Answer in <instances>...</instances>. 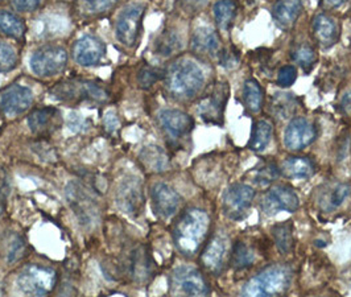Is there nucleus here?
I'll return each mask as SVG.
<instances>
[{
    "label": "nucleus",
    "mask_w": 351,
    "mask_h": 297,
    "mask_svg": "<svg viewBox=\"0 0 351 297\" xmlns=\"http://www.w3.org/2000/svg\"><path fill=\"white\" fill-rule=\"evenodd\" d=\"M105 126L108 131L114 132L119 128V119L114 111H108L105 117Z\"/></svg>",
    "instance_id": "nucleus-45"
},
{
    "label": "nucleus",
    "mask_w": 351,
    "mask_h": 297,
    "mask_svg": "<svg viewBox=\"0 0 351 297\" xmlns=\"http://www.w3.org/2000/svg\"><path fill=\"white\" fill-rule=\"evenodd\" d=\"M18 53L10 44L0 41V73H7L18 67Z\"/></svg>",
    "instance_id": "nucleus-34"
},
{
    "label": "nucleus",
    "mask_w": 351,
    "mask_h": 297,
    "mask_svg": "<svg viewBox=\"0 0 351 297\" xmlns=\"http://www.w3.org/2000/svg\"><path fill=\"white\" fill-rule=\"evenodd\" d=\"M53 98L62 102L75 101H93L106 102L110 98V93L104 86L93 81H66L61 82L51 90Z\"/></svg>",
    "instance_id": "nucleus-5"
},
{
    "label": "nucleus",
    "mask_w": 351,
    "mask_h": 297,
    "mask_svg": "<svg viewBox=\"0 0 351 297\" xmlns=\"http://www.w3.org/2000/svg\"><path fill=\"white\" fill-rule=\"evenodd\" d=\"M119 0H80L81 7L90 15H98L110 11Z\"/></svg>",
    "instance_id": "nucleus-36"
},
{
    "label": "nucleus",
    "mask_w": 351,
    "mask_h": 297,
    "mask_svg": "<svg viewBox=\"0 0 351 297\" xmlns=\"http://www.w3.org/2000/svg\"><path fill=\"white\" fill-rule=\"evenodd\" d=\"M68 197L71 208L75 210V214L80 217L82 224L88 225L95 221L97 210L94 206V200L88 193L84 192L77 184H71V188L68 189Z\"/></svg>",
    "instance_id": "nucleus-20"
},
{
    "label": "nucleus",
    "mask_w": 351,
    "mask_h": 297,
    "mask_svg": "<svg viewBox=\"0 0 351 297\" xmlns=\"http://www.w3.org/2000/svg\"><path fill=\"white\" fill-rule=\"evenodd\" d=\"M298 80V70L292 65H285L279 70L278 74V84L281 88H289L292 86Z\"/></svg>",
    "instance_id": "nucleus-41"
},
{
    "label": "nucleus",
    "mask_w": 351,
    "mask_h": 297,
    "mask_svg": "<svg viewBox=\"0 0 351 297\" xmlns=\"http://www.w3.org/2000/svg\"><path fill=\"white\" fill-rule=\"evenodd\" d=\"M349 193H350V187L348 184H338L328 197L329 206H332V208L341 206L343 204V201L348 198Z\"/></svg>",
    "instance_id": "nucleus-39"
},
{
    "label": "nucleus",
    "mask_w": 351,
    "mask_h": 297,
    "mask_svg": "<svg viewBox=\"0 0 351 297\" xmlns=\"http://www.w3.org/2000/svg\"><path fill=\"white\" fill-rule=\"evenodd\" d=\"M145 12V5L134 3L124 8L115 24L117 38L124 47L132 48L136 45L141 31V20Z\"/></svg>",
    "instance_id": "nucleus-7"
},
{
    "label": "nucleus",
    "mask_w": 351,
    "mask_h": 297,
    "mask_svg": "<svg viewBox=\"0 0 351 297\" xmlns=\"http://www.w3.org/2000/svg\"><path fill=\"white\" fill-rule=\"evenodd\" d=\"M178 48H180V41L172 34H167V35L162 36L156 44V51L161 56H171Z\"/></svg>",
    "instance_id": "nucleus-38"
},
{
    "label": "nucleus",
    "mask_w": 351,
    "mask_h": 297,
    "mask_svg": "<svg viewBox=\"0 0 351 297\" xmlns=\"http://www.w3.org/2000/svg\"><path fill=\"white\" fill-rule=\"evenodd\" d=\"M1 213H3V205L0 204V217H1Z\"/></svg>",
    "instance_id": "nucleus-50"
},
{
    "label": "nucleus",
    "mask_w": 351,
    "mask_h": 297,
    "mask_svg": "<svg viewBox=\"0 0 351 297\" xmlns=\"http://www.w3.org/2000/svg\"><path fill=\"white\" fill-rule=\"evenodd\" d=\"M128 268L131 276L139 281H145L152 275V259L144 247H139L132 252Z\"/></svg>",
    "instance_id": "nucleus-23"
},
{
    "label": "nucleus",
    "mask_w": 351,
    "mask_h": 297,
    "mask_svg": "<svg viewBox=\"0 0 351 297\" xmlns=\"http://www.w3.org/2000/svg\"><path fill=\"white\" fill-rule=\"evenodd\" d=\"M16 284L25 295L45 296L52 292L57 284V272L49 267L31 264L19 272Z\"/></svg>",
    "instance_id": "nucleus-4"
},
{
    "label": "nucleus",
    "mask_w": 351,
    "mask_h": 297,
    "mask_svg": "<svg viewBox=\"0 0 351 297\" xmlns=\"http://www.w3.org/2000/svg\"><path fill=\"white\" fill-rule=\"evenodd\" d=\"M228 250V239L226 235L217 234L213 237L201 255V262L204 267L210 272H219L223 267Z\"/></svg>",
    "instance_id": "nucleus-19"
},
{
    "label": "nucleus",
    "mask_w": 351,
    "mask_h": 297,
    "mask_svg": "<svg viewBox=\"0 0 351 297\" xmlns=\"http://www.w3.org/2000/svg\"><path fill=\"white\" fill-rule=\"evenodd\" d=\"M158 123L165 134L172 139H180L188 135L194 127L193 118L184 111L167 108L158 112Z\"/></svg>",
    "instance_id": "nucleus-16"
},
{
    "label": "nucleus",
    "mask_w": 351,
    "mask_h": 297,
    "mask_svg": "<svg viewBox=\"0 0 351 297\" xmlns=\"http://www.w3.org/2000/svg\"><path fill=\"white\" fill-rule=\"evenodd\" d=\"M68 65V53L58 45H44L31 57L29 67L38 77H54Z\"/></svg>",
    "instance_id": "nucleus-6"
},
{
    "label": "nucleus",
    "mask_w": 351,
    "mask_h": 297,
    "mask_svg": "<svg viewBox=\"0 0 351 297\" xmlns=\"http://www.w3.org/2000/svg\"><path fill=\"white\" fill-rule=\"evenodd\" d=\"M272 108L275 110L276 115L281 118H288L295 108V101L291 97V94H276L274 97Z\"/></svg>",
    "instance_id": "nucleus-37"
},
{
    "label": "nucleus",
    "mask_w": 351,
    "mask_h": 297,
    "mask_svg": "<svg viewBox=\"0 0 351 297\" xmlns=\"http://www.w3.org/2000/svg\"><path fill=\"white\" fill-rule=\"evenodd\" d=\"M208 4V0H182L181 5L182 10L188 14H193L198 12L202 7H205Z\"/></svg>",
    "instance_id": "nucleus-44"
},
{
    "label": "nucleus",
    "mask_w": 351,
    "mask_h": 297,
    "mask_svg": "<svg viewBox=\"0 0 351 297\" xmlns=\"http://www.w3.org/2000/svg\"><path fill=\"white\" fill-rule=\"evenodd\" d=\"M85 123H86V121L82 119L80 115L73 114V115H71V119H69V127H71V131H81V130H84Z\"/></svg>",
    "instance_id": "nucleus-47"
},
{
    "label": "nucleus",
    "mask_w": 351,
    "mask_h": 297,
    "mask_svg": "<svg viewBox=\"0 0 351 297\" xmlns=\"http://www.w3.org/2000/svg\"><path fill=\"white\" fill-rule=\"evenodd\" d=\"M316 139V128L305 118L292 119L284 132V144L291 151H301Z\"/></svg>",
    "instance_id": "nucleus-13"
},
{
    "label": "nucleus",
    "mask_w": 351,
    "mask_h": 297,
    "mask_svg": "<svg viewBox=\"0 0 351 297\" xmlns=\"http://www.w3.org/2000/svg\"><path fill=\"white\" fill-rule=\"evenodd\" d=\"M291 280V270L287 265L275 264L248 280L242 294L245 296H278L289 288Z\"/></svg>",
    "instance_id": "nucleus-3"
},
{
    "label": "nucleus",
    "mask_w": 351,
    "mask_h": 297,
    "mask_svg": "<svg viewBox=\"0 0 351 297\" xmlns=\"http://www.w3.org/2000/svg\"><path fill=\"white\" fill-rule=\"evenodd\" d=\"M106 47L97 36L85 35L77 40L73 48V56L77 64L82 67L99 65L105 58Z\"/></svg>",
    "instance_id": "nucleus-12"
},
{
    "label": "nucleus",
    "mask_w": 351,
    "mask_h": 297,
    "mask_svg": "<svg viewBox=\"0 0 351 297\" xmlns=\"http://www.w3.org/2000/svg\"><path fill=\"white\" fill-rule=\"evenodd\" d=\"M0 31L10 37L21 38L25 35V24L15 14L0 11Z\"/></svg>",
    "instance_id": "nucleus-31"
},
{
    "label": "nucleus",
    "mask_w": 351,
    "mask_h": 297,
    "mask_svg": "<svg viewBox=\"0 0 351 297\" xmlns=\"http://www.w3.org/2000/svg\"><path fill=\"white\" fill-rule=\"evenodd\" d=\"M210 228V218L204 210H186L176 222L173 241L177 250L185 257H193L204 245Z\"/></svg>",
    "instance_id": "nucleus-1"
},
{
    "label": "nucleus",
    "mask_w": 351,
    "mask_h": 297,
    "mask_svg": "<svg viewBox=\"0 0 351 297\" xmlns=\"http://www.w3.org/2000/svg\"><path fill=\"white\" fill-rule=\"evenodd\" d=\"M11 3L19 12H34L40 7L41 0H11Z\"/></svg>",
    "instance_id": "nucleus-42"
},
{
    "label": "nucleus",
    "mask_w": 351,
    "mask_h": 297,
    "mask_svg": "<svg viewBox=\"0 0 351 297\" xmlns=\"http://www.w3.org/2000/svg\"><path fill=\"white\" fill-rule=\"evenodd\" d=\"M162 75H160V71L152 67H145L139 73V84L141 88H152Z\"/></svg>",
    "instance_id": "nucleus-40"
},
{
    "label": "nucleus",
    "mask_w": 351,
    "mask_h": 297,
    "mask_svg": "<svg viewBox=\"0 0 351 297\" xmlns=\"http://www.w3.org/2000/svg\"><path fill=\"white\" fill-rule=\"evenodd\" d=\"M261 206L264 214L269 217L280 211L295 213L300 206L299 195L287 185H276L264 194Z\"/></svg>",
    "instance_id": "nucleus-9"
},
{
    "label": "nucleus",
    "mask_w": 351,
    "mask_h": 297,
    "mask_svg": "<svg viewBox=\"0 0 351 297\" xmlns=\"http://www.w3.org/2000/svg\"><path fill=\"white\" fill-rule=\"evenodd\" d=\"M141 160L144 163L145 168L154 172H162L168 167V156L160 147H155V145L143 148L141 152Z\"/></svg>",
    "instance_id": "nucleus-28"
},
{
    "label": "nucleus",
    "mask_w": 351,
    "mask_h": 297,
    "mask_svg": "<svg viewBox=\"0 0 351 297\" xmlns=\"http://www.w3.org/2000/svg\"><path fill=\"white\" fill-rule=\"evenodd\" d=\"M274 134V127L268 121H259L255 124L251 139L248 143V148L255 152H263L269 145Z\"/></svg>",
    "instance_id": "nucleus-26"
},
{
    "label": "nucleus",
    "mask_w": 351,
    "mask_h": 297,
    "mask_svg": "<svg viewBox=\"0 0 351 297\" xmlns=\"http://www.w3.org/2000/svg\"><path fill=\"white\" fill-rule=\"evenodd\" d=\"M151 197H152V206L156 215L164 219L172 218L180 210L182 204L181 195L176 192L175 189H172L171 187L162 182L154 185L151 191Z\"/></svg>",
    "instance_id": "nucleus-14"
},
{
    "label": "nucleus",
    "mask_w": 351,
    "mask_h": 297,
    "mask_svg": "<svg viewBox=\"0 0 351 297\" xmlns=\"http://www.w3.org/2000/svg\"><path fill=\"white\" fill-rule=\"evenodd\" d=\"M321 1L326 8H337V7L342 5L343 3H346L348 0H321Z\"/></svg>",
    "instance_id": "nucleus-48"
},
{
    "label": "nucleus",
    "mask_w": 351,
    "mask_h": 297,
    "mask_svg": "<svg viewBox=\"0 0 351 297\" xmlns=\"http://www.w3.org/2000/svg\"><path fill=\"white\" fill-rule=\"evenodd\" d=\"M62 124L61 112L56 107L37 108L28 117V126L31 131L38 136H48L57 131Z\"/></svg>",
    "instance_id": "nucleus-17"
},
{
    "label": "nucleus",
    "mask_w": 351,
    "mask_h": 297,
    "mask_svg": "<svg viewBox=\"0 0 351 297\" xmlns=\"http://www.w3.org/2000/svg\"><path fill=\"white\" fill-rule=\"evenodd\" d=\"M255 262L254 251L243 242H238L234 246L232 254H231V265L235 270H245L252 265Z\"/></svg>",
    "instance_id": "nucleus-33"
},
{
    "label": "nucleus",
    "mask_w": 351,
    "mask_h": 297,
    "mask_svg": "<svg viewBox=\"0 0 351 297\" xmlns=\"http://www.w3.org/2000/svg\"><path fill=\"white\" fill-rule=\"evenodd\" d=\"M272 235L275 238L276 246L279 247L282 254H288L293 248V234H292V224L284 222L279 224L272 228Z\"/></svg>",
    "instance_id": "nucleus-32"
},
{
    "label": "nucleus",
    "mask_w": 351,
    "mask_h": 297,
    "mask_svg": "<svg viewBox=\"0 0 351 297\" xmlns=\"http://www.w3.org/2000/svg\"><path fill=\"white\" fill-rule=\"evenodd\" d=\"M10 192V185H8V180L5 172L0 168V204L3 205L7 194Z\"/></svg>",
    "instance_id": "nucleus-46"
},
{
    "label": "nucleus",
    "mask_w": 351,
    "mask_h": 297,
    "mask_svg": "<svg viewBox=\"0 0 351 297\" xmlns=\"http://www.w3.org/2000/svg\"><path fill=\"white\" fill-rule=\"evenodd\" d=\"M219 47V37L210 27H199L192 36V49L197 53H214Z\"/></svg>",
    "instance_id": "nucleus-24"
},
{
    "label": "nucleus",
    "mask_w": 351,
    "mask_h": 297,
    "mask_svg": "<svg viewBox=\"0 0 351 297\" xmlns=\"http://www.w3.org/2000/svg\"><path fill=\"white\" fill-rule=\"evenodd\" d=\"M282 174L288 178L304 180L315 174V165L308 158H288L281 168Z\"/></svg>",
    "instance_id": "nucleus-25"
},
{
    "label": "nucleus",
    "mask_w": 351,
    "mask_h": 297,
    "mask_svg": "<svg viewBox=\"0 0 351 297\" xmlns=\"http://www.w3.org/2000/svg\"><path fill=\"white\" fill-rule=\"evenodd\" d=\"M34 104V93L31 88L12 85L0 95V108L5 117L15 118L25 112Z\"/></svg>",
    "instance_id": "nucleus-11"
},
{
    "label": "nucleus",
    "mask_w": 351,
    "mask_h": 297,
    "mask_svg": "<svg viewBox=\"0 0 351 297\" xmlns=\"http://www.w3.org/2000/svg\"><path fill=\"white\" fill-rule=\"evenodd\" d=\"M228 94V84H219L214 88L209 95H206L202 99L198 107V112L205 122L214 124L222 123Z\"/></svg>",
    "instance_id": "nucleus-15"
},
{
    "label": "nucleus",
    "mask_w": 351,
    "mask_h": 297,
    "mask_svg": "<svg viewBox=\"0 0 351 297\" xmlns=\"http://www.w3.org/2000/svg\"><path fill=\"white\" fill-rule=\"evenodd\" d=\"M280 175V169L275 163H263L247 174L254 185L268 187Z\"/></svg>",
    "instance_id": "nucleus-27"
},
{
    "label": "nucleus",
    "mask_w": 351,
    "mask_h": 297,
    "mask_svg": "<svg viewBox=\"0 0 351 297\" xmlns=\"http://www.w3.org/2000/svg\"><path fill=\"white\" fill-rule=\"evenodd\" d=\"M302 11L301 0H279L272 8V16L282 28L291 27Z\"/></svg>",
    "instance_id": "nucleus-21"
},
{
    "label": "nucleus",
    "mask_w": 351,
    "mask_h": 297,
    "mask_svg": "<svg viewBox=\"0 0 351 297\" xmlns=\"http://www.w3.org/2000/svg\"><path fill=\"white\" fill-rule=\"evenodd\" d=\"M3 294H4V291H3V287H1V285H0V296H1V295H3Z\"/></svg>",
    "instance_id": "nucleus-49"
},
{
    "label": "nucleus",
    "mask_w": 351,
    "mask_h": 297,
    "mask_svg": "<svg viewBox=\"0 0 351 297\" xmlns=\"http://www.w3.org/2000/svg\"><path fill=\"white\" fill-rule=\"evenodd\" d=\"M255 191L246 184H232L222 198L223 214L234 221H239L246 215L252 205Z\"/></svg>",
    "instance_id": "nucleus-8"
},
{
    "label": "nucleus",
    "mask_w": 351,
    "mask_h": 297,
    "mask_svg": "<svg viewBox=\"0 0 351 297\" xmlns=\"http://www.w3.org/2000/svg\"><path fill=\"white\" fill-rule=\"evenodd\" d=\"M24 252H25V243L18 238L11 246V250L8 254V263L16 262L19 259H21L25 255Z\"/></svg>",
    "instance_id": "nucleus-43"
},
{
    "label": "nucleus",
    "mask_w": 351,
    "mask_h": 297,
    "mask_svg": "<svg viewBox=\"0 0 351 297\" xmlns=\"http://www.w3.org/2000/svg\"><path fill=\"white\" fill-rule=\"evenodd\" d=\"M237 4L232 0H219L214 4V18L222 31H228L235 18Z\"/></svg>",
    "instance_id": "nucleus-30"
},
{
    "label": "nucleus",
    "mask_w": 351,
    "mask_h": 297,
    "mask_svg": "<svg viewBox=\"0 0 351 297\" xmlns=\"http://www.w3.org/2000/svg\"><path fill=\"white\" fill-rule=\"evenodd\" d=\"M117 201L119 206L127 214H136L143 205V192L139 178L136 177H127L124 178L118 189Z\"/></svg>",
    "instance_id": "nucleus-18"
},
{
    "label": "nucleus",
    "mask_w": 351,
    "mask_h": 297,
    "mask_svg": "<svg viewBox=\"0 0 351 297\" xmlns=\"http://www.w3.org/2000/svg\"><path fill=\"white\" fill-rule=\"evenodd\" d=\"M313 31L322 47H332L338 38V24L328 15H317L313 23Z\"/></svg>",
    "instance_id": "nucleus-22"
},
{
    "label": "nucleus",
    "mask_w": 351,
    "mask_h": 297,
    "mask_svg": "<svg viewBox=\"0 0 351 297\" xmlns=\"http://www.w3.org/2000/svg\"><path fill=\"white\" fill-rule=\"evenodd\" d=\"M243 99L246 107L254 114H258L263 107V88L255 80H248L245 82L243 88Z\"/></svg>",
    "instance_id": "nucleus-29"
},
{
    "label": "nucleus",
    "mask_w": 351,
    "mask_h": 297,
    "mask_svg": "<svg viewBox=\"0 0 351 297\" xmlns=\"http://www.w3.org/2000/svg\"><path fill=\"white\" fill-rule=\"evenodd\" d=\"M293 60L299 64L304 71L308 73L313 69V67L316 64V52L308 45H301L293 52Z\"/></svg>",
    "instance_id": "nucleus-35"
},
{
    "label": "nucleus",
    "mask_w": 351,
    "mask_h": 297,
    "mask_svg": "<svg viewBox=\"0 0 351 297\" xmlns=\"http://www.w3.org/2000/svg\"><path fill=\"white\" fill-rule=\"evenodd\" d=\"M205 84L202 68L189 58L175 61L165 73V88L178 99H189L199 93Z\"/></svg>",
    "instance_id": "nucleus-2"
},
{
    "label": "nucleus",
    "mask_w": 351,
    "mask_h": 297,
    "mask_svg": "<svg viewBox=\"0 0 351 297\" xmlns=\"http://www.w3.org/2000/svg\"><path fill=\"white\" fill-rule=\"evenodd\" d=\"M173 289L178 294L188 296H206L210 294V288L204 275L192 267H178L172 275Z\"/></svg>",
    "instance_id": "nucleus-10"
}]
</instances>
